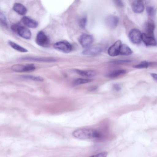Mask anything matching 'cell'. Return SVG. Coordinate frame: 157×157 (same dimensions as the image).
Here are the masks:
<instances>
[{"label": "cell", "mask_w": 157, "mask_h": 157, "mask_svg": "<svg viewBox=\"0 0 157 157\" xmlns=\"http://www.w3.org/2000/svg\"><path fill=\"white\" fill-rule=\"evenodd\" d=\"M75 137L81 139L99 138L101 135L96 130L90 129L79 128L75 130L72 133Z\"/></svg>", "instance_id": "cell-1"}, {"label": "cell", "mask_w": 157, "mask_h": 157, "mask_svg": "<svg viewBox=\"0 0 157 157\" xmlns=\"http://www.w3.org/2000/svg\"><path fill=\"white\" fill-rule=\"evenodd\" d=\"M11 29L20 36L24 39H29L31 37V31L25 27L17 24H14L11 26Z\"/></svg>", "instance_id": "cell-2"}, {"label": "cell", "mask_w": 157, "mask_h": 157, "mask_svg": "<svg viewBox=\"0 0 157 157\" xmlns=\"http://www.w3.org/2000/svg\"><path fill=\"white\" fill-rule=\"evenodd\" d=\"M36 44L39 46L44 47H48L50 44V40L49 38L42 31L37 33L36 39Z\"/></svg>", "instance_id": "cell-3"}, {"label": "cell", "mask_w": 157, "mask_h": 157, "mask_svg": "<svg viewBox=\"0 0 157 157\" xmlns=\"http://www.w3.org/2000/svg\"><path fill=\"white\" fill-rule=\"evenodd\" d=\"M56 49L64 53H68L72 49L71 44L66 41H61L56 43L53 45Z\"/></svg>", "instance_id": "cell-4"}, {"label": "cell", "mask_w": 157, "mask_h": 157, "mask_svg": "<svg viewBox=\"0 0 157 157\" xmlns=\"http://www.w3.org/2000/svg\"><path fill=\"white\" fill-rule=\"evenodd\" d=\"M142 33L138 29H133L129 32L128 37L130 41L134 44H138L142 40Z\"/></svg>", "instance_id": "cell-5"}, {"label": "cell", "mask_w": 157, "mask_h": 157, "mask_svg": "<svg viewBox=\"0 0 157 157\" xmlns=\"http://www.w3.org/2000/svg\"><path fill=\"white\" fill-rule=\"evenodd\" d=\"M35 67L33 64H29L26 65L16 64L12 66L11 69L13 71L17 72L28 71L34 70Z\"/></svg>", "instance_id": "cell-6"}, {"label": "cell", "mask_w": 157, "mask_h": 157, "mask_svg": "<svg viewBox=\"0 0 157 157\" xmlns=\"http://www.w3.org/2000/svg\"><path fill=\"white\" fill-rule=\"evenodd\" d=\"M93 38L92 35L84 34L79 38V41L81 45L84 48H87L90 46L93 42Z\"/></svg>", "instance_id": "cell-7"}, {"label": "cell", "mask_w": 157, "mask_h": 157, "mask_svg": "<svg viewBox=\"0 0 157 157\" xmlns=\"http://www.w3.org/2000/svg\"><path fill=\"white\" fill-rule=\"evenodd\" d=\"M120 40L116 41L108 49V53L111 56H115L119 54L120 48L121 45Z\"/></svg>", "instance_id": "cell-8"}, {"label": "cell", "mask_w": 157, "mask_h": 157, "mask_svg": "<svg viewBox=\"0 0 157 157\" xmlns=\"http://www.w3.org/2000/svg\"><path fill=\"white\" fill-rule=\"evenodd\" d=\"M102 51V48L101 46L94 45L86 48L82 51V54L84 55H91L99 53Z\"/></svg>", "instance_id": "cell-9"}, {"label": "cell", "mask_w": 157, "mask_h": 157, "mask_svg": "<svg viewBox=\"0 0 157 157\" xmlns=\"http://www.w3.org/2000/svg\"><path fill=\"white\" fill-rule=\"evenodd\" d=\"M132 9L136 13H140L144 10V6L141 0H135L131 5Z\"/></svg>", "instance_id": "cell-10"}, {"label": "cell", "mask_w": 157, "mask_h": 157, "mask_svg": "<svg viewBox=\"0 0 157 157\" xmlns=\"http://www.w3.org/2000/svg\"><path fill=\"white\" fill-rule=\"evenodd\" d=\"M118 21V18L116 16L112 15L108 16L105 19V22L107 26L112 29L117 26Z\"/></svg>", "instance_id": "cell-11"}, {"label": "cell", "mask_w": 157, "mask_h": 157, "mask_svg": "<svg viewBox=\"0 0 157 157\" xmlns=\"http://www.w3.org/2000/svg\"><path fill=\"white\" fill-rule=\"evenodd\" d=\"M21 20L24 25L30 28H35L38 25V23L36 21L28 17H23Z\"/></svg>", "instance_id": "cell-12"}, {"label": "cell", "mask_w": 157, "mask_h": 157, "mask_svg": "<svg viewBox=\"0 0 157 157\" xmlns=\"http://www.w3.org/2000/svg\"><path fill=\"white\" fill-rule=\"evenodd\" d=\"M142 40L147 46H155L157 44L154 36H147L144 33H142Z\"/></svg>", "instance_id": "cell-13"}, {"label": "cell", "mask_w": 157, "mask_h": 157, "mask_svg": "<svg viewBox=\"0 0 157 157\" xmlns=\"http://www.w3.org/2000/svg\"><path fill=\"white\" fill-rule=\"evenodd\" d=\"M21 60L36 61L44 62H54L56 60L53 58H37L33 57H25L22 58Z\"/></svg>", "instance_id": "cell-14"}, {"label": "cell", "mask_w": 157, "mask_h": 157, "mask_svg": "<svg viewBox=\"0 0 157 157\" xmlns=\"http://www.w3.org/2000/svg\"><path fill=\"white\" fill-rule=\"evenodd\" d=\"M13 9L18 14L21 15H25L27 12L26 8L22 4L19 3H15L14 4Z\"/></svg>", "instance_id": "cell-15"}, {"label": "cell", "mask_w": 157, "mask_h": 157, "mask_svg": "<svg viewBox=\"0 0 157 157\" xmlns=\"http://www.w3.org/2000/svg\"><path fill=\"white\" fill-rule=\"evenodd\" d=\"M74 72L79 75L84 77H91L95 76L96 75V72L91 70H83L78 69H75Z\"/></svg>", "instance_id": "cell-16"}, {"label": "cell", "mask_w": 157, "mask_h": 157, "mask_svg": "<svg viewBox=\"0 0 157 157\" xmlns=\"http://www.w3.org/2000/svg\"><path fill=\"white\" fill-rule=\"evenodd\" d=\"M155 25L152 21L147 22L145 27V32L144 33L148 36H154V32L155 29Z\"/></svg>", "instance_id": "cell-17"}, {"label": "cell", "mask_w": 157, "mask_h": 157, "mask_svg": "<svg viewBox=\"0 0 157 157\" xmlns=\"http://www.w3.org/2000/svg\"><path fill=\"white\" fill-rule=\"evenodd\" d=\"M132 52L131 48L125 44H121L120 48L119 54L123 56H128L131 54Z\"/></svg>", "instance_id": "cell-18"}, {"label": "cell", "mask_w": 157, "mask_h": 157, "mask_svg": "<svg viewBox=\"0 0 157 157\" xmlns=\"http://www.w3.org/2000/svg\"><path fill=\"white\" fill-rule=\"evenodd\" d=\"M8 44L12 48L18 51L21 52H28L27 49L13 41L10 40L8 42Z\"/></svg>", "instance_id": "cell-19"}, {"label": "cell", "mask_w": 157, "mask_h": 157, "mask_svg": "<svg viewBox=\"0 0 157 157\" xmlns=\"http://www.w3.org/2000/svg\"><path fill=\"white\" fill-rule=\"evenodd\" d=\"M126 71L124 70H118L113 71L106 75L107 77L110 78H116L121 75L125 74Z\"/></svg>", "instance_id": "cell-20"}, {"label": "cell", "mask_w": 157, "mask_h": 157, "mask_svg": "<svg viewBox=\"0 0 157 157\" xmlns=\"http://www.w3.org/2000/svg\"><path fill=\"white\" fill-rule=\"evenodd\" d=\"M21 77L34 81L42 82L44 81L43 78L40 76H36L33 75H23Z\"/></svg>", "instance_id": "cell-21"}, {"label": "cell", "mask_w": 157, "mask_h": 157, "mask_svg": "<svg viewBox=\"0 0 157 157\" xmlns=\"http://www.w3.org/2000/svg\"><path fill=\"white\" fill-rule=\"evenodd\" d=\"M92 81L90 79L78 78L74 80L73 84L75 86L78 85L90 82Z\"/></svg>", "instance_id": "cell-22"}, {"label": "cell", "mask_w": 157, "mask_h": 157, "mask_svg": "<svg viewBox=\"0 0 157 157\" xmlns=\"http://www.w3.org/2000/svg\"><path fill=\"white\" fill-rule=\"evenodd\" d=\"M151 63L145 61H143L139 64L134 65L133 67L137 69L147 68L151 64Z\"/></svg>", "instance_id": "cell-23"}, {"label": "cell", "mask_w": 157, "mask_h": 157, "mask_svg": "<svg viewBox=\"0 0 157 157\" xmlns=\"http://www.w3.org/2000/svg\"><path fill=\"white\" fill-rule=\"evenodd\" d=\"M87 22V18L84 16L80 18L78 21L79 26L82 28H84L86 26Z\"/></svg>", "instance_id": "cell-24"}, {"label": "cell", "mask_w": 157, "mask_h": 157, "mask_svg": "<svg viewBox=\"0 0 157 157\" xmlns=\"http://www.w3.org/2000/svg\"><path fill=\"white\" fill-rule=\"evenodd\" d=\"M0 18L1 24L5 27H8V25L5 16L3 13H0Z\"/></svg>", "instance_id": "cell-25"}, {"label": "cell", "mask_w": 157, "mask_h": 157, "mask_svg": "<svg viewBox=\"0 0 157 157\" xmlns=\"http://www.w3.org/2000/svg\"><path fill=\"white\" fill-rule=\"evenodd\" d=\"M132 62V60L129 59L125 60H116L111 61L112 63L116 64H122L129 63Z\"/></svg>", "instance_id": "cell-26"}, {"label": "cell", "mask_w": 157, "mask_h": 157, "mask_svg": "<svg viewBox=\"0 0 157 157\" xmlns=\"http://www.w3.org/2000/svg\"><path fill=\"white\" fill-rule=\"evenodd\" d=\"M146 11L147 14L151 16L154 15L155 13V10L151 6H148L146 7Z\"/></svg>", "instance_id": "cell-27"}, {"label": "cell", "mask_w": 157, "mask_h": 157, "mask_svg": "<svg viewBox=\"0 0 157 157\" xmlns=\"http://www.w3.org/2000/svg\"><path fill=\"white\" fill-rule=\"evenodd\" d=\"M108 154V153L107 152H103L96 154L95 155H92L91 156L96 157H105L107 156Z\"/></svg>", "instance_id": "cell-28"}, {"label": "cell", "mask_w": 157, "mask_h": 157, "mask_svg": "<svg viewBox=\"0 0 157 157\" xmlns=\"http://www.w3.org/2000/svg\"><path fill=\"white\" fill-rule=\"evenodd\" d=\"M113 87L114 89L116 91H118L121 90V87L118 84H114Z\"/></svg>", "instance_id": "cell-29"}, {"label": "cell", "mask_w": 157, "mask_h": 157, "mask_svg": "<svg viewBox=\"0 0 157 157\" xmlns=\"http://www.w3.org/2000/svg\"><path fill=\"white\" fill-rule=\"evenodd\" d=\"M116 4L120 6H123V4L121 0H114Z\"/></svg>", "instance_id": "cell-30"}, {"label": "cell", "mask_w": 157, "mask_h": 157, "mask_svg": "<svg viewBox=\"0 0 157 157\" xmlns=\"http://www.w3.org/2000/svg\"><path fill=\"white\" fill-rule=\"evenodd\" d=\"M150 75L157 82V74L151 73Z\"/></svg>", "instance_id": "cell-31"}]
</instances>
